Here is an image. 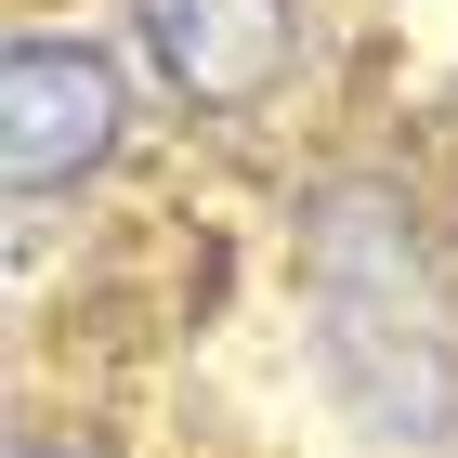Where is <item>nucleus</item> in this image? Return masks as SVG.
Listing matches in <instances>:
<instances>
[{
	"mask_svg": "<svg viewBox=\"0 0 458 458\" xmlns=\"http://www.w3.org/2000/svg\"><path fill=\"white\" fill-rule=\"evenodd\" d=\"M13 458H66V445H13Z\"/></svg>",
	"mask_w": 458,
	"mask_h": 458,
	"instance_id": "20e7f679",
	"label": "nucleus"
},
{
	"mask_svg": "<svg viewBox=\"0 0 458 458\" xmlns=\"http://www.w3.org/2000/svg\"><path fill=\"white\" fill-rule=\"evenodd\" d=\"M118 157V53L106 39H66L39 27L0 53V171L13 197H66Z\"/></svg>",
	"mask_w": 458,
	"mask_h": 458,
	"instance_id": "f03ea898",
	"label": "nucleus"
},
{
	"mask_svg": "<svg viewBox=\"0 0 458 458\" xmlns=\"http://www.w3.org/2000/svg\"><path fill=\"white\" fill-rule=\"evenodd\" d=\"M131 39H144V66L171 79L183 106H262L288 66H301V13L288 0H131Z\"/></svg>",
	"mask_w": 458,
	"mask_h": 458,
	"instance_id": "7ed1b4c3",
	"label": "nucleus"
},
{
	"mask_svg": "<svg viewBox=\"0 0 458 458\" xmlns=\"http://www.w3.org/2000/svg\"><path fill=\"white\" fill-rule=\"evenodd\" d=\"M301 276H315V341L341 406L380 445H445L458 432V301L432 276V236L380 183H327L301 223Z\"/></svg>",
	"mask_w": 458,
	"mask_h": 458,
	"instance_id": "f257e3e1",
	"label": "nucleus"
}]
</instances>
